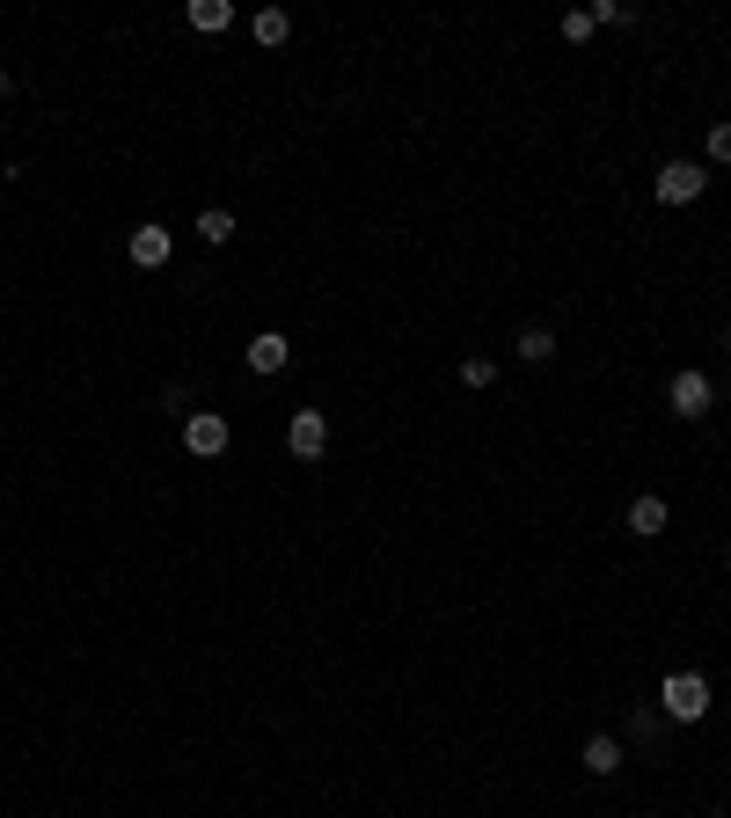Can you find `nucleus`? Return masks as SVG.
<instances>
[{
  "label": "nucleus",
  "mask_w": 731,
  "mask_h": 818,
  "mask_svg": "<svg viewBox=\"0 0 731 818\" xmlns=\"http://www.w3.org/2000/svg\"><path fill=\"white\" fill-rule=\"evenodd\" d=\"M592 30H600V16H592V8H571V16H563V37H571V44H585Z\"/></svg>",
  "instance_id": "4468645a"
},
{
  "label": "nucleus",
  "mask_w": 731,
  "mask_h": 818,
  "mask_svg": "<svg viewBox=\"0 0 731 818\" xmlns=\"http://www.w3.org/2000/svg\"><path fill=\"white\" fill-rule=\"evenodd\" d=\"M227 22H234V8L227 0H191V30H206V37H220Z\"/></svg>",
  "instance_id": "9b49d317"
},
{
  "label": "nucleus",
  "mask_w": 731,
  "mask_h": 818,
  "mask_svg": "<svg viewBox=\"0 0 731 818\" xmlns=\"http://www.w3.org/2000/svg\"><path fill=\"white\" fill-rule=\"evenodd\" d=\"M710 402H717V387H710V373H673V387H665V410L673 417H710Z\"/></svg>",
  "instance_id": "20e7f679"
},
{
  "label": "nucleus",
  "mask_w": 731,
  "mask_h": 818,
  "mask_svg": "<svg viewBox=\"0 0 731 818\" xmlns=\"http://www.w3.org/2000/svg\"><path fill=\"white\" fill-rule=\"evenodd\" d=\"M461 381H469V387H490V381H498V366H490V358H461Z\"/></svg>",
  "instance_id": "2eb2a0df"
},
{
  "label": "nucleus",
  "mask_w": 731,
  "mask_h": 818,
  "mask_svg": "<svg viewBox=\"0 0 731 818\" xmlns=\"http://www.w3.org/2000/svg\"><path fill=\"white\" fill-rule=\"evenodd\" d=\"M710 191V169L702 161H665L659 169V205H695Z\"/></svg>",
  "instance_id": "7ed1b4c3"
},
{
  "label": "nucleus",
  "mask_w": 731,
  "mask_h": 818,
  "mask_svg": "<svg viewBox=\"0 0 731 818\" xmlns=\"http://www.w3.org/2000/svg\"><path fill=\"white\" fill-rule=\"evenodd\" d=\"M249 37H257V44H286V37H293V16H286V8H257V16H249Z\"/></svg>",
  "instance_id": "9d476101"
},
{
  "label": "nucleus",
  "mask_w": 731,
  "mask_h": 818,
  "mask_svg": "<svg viewBox=\"0 0 731 818\" xmlns=\"http://www.w3.org/2000/svg\"><path fill=\"white\" fill-rule=\"evenodd\" d=\"M169 249H176V234L169 226H132V263H140V271H161V263H169Z\"/></svg>",
  "instance_id": "423d86ee"
},
{
  "label": "nucleus",
  "mask_w": 731,
  "mask_h": 818,
  "mask_svg": "<svg viewBox=\"0 0 731 818\" xmlns=\"http://www.w3.org/2000/svg\"><path fill=\"white\" fill-rule=\"evenodd\" d=\"M710 161H717V169H731V124H710Z\"/></svg>",
  "instance_id": "dca6fc26"
},
{
  "label": "nucleus",
  "mask_w": 731,
  "mask_h": 818,
  "mask_svg": "<svg viewBox=\"0 0 731 818\" xmlns=\"http://www.w3.org/2000/svg\"><path fill=\"white\" fill-rule=\"evenodd\" d=\"M665 519H673V512H665V497H637V505H629V534H644V541H659Z\"/></svg>",
  "instance_id": "6e6552de"
},
{
  "label": "nucleus",
  "mask_w": 731,
  "mask_h": 818,
  "mask_svg": "<svg viewBox=\"0 0 731 818\" xmlns=\"http://www.w3.org/2000/svg\"><path fill=\"white\" fill-rule=\"evenodd\" d=\"M520 358H527V366H549V358H557V336H549V330H520Z\"/></svg>",
  "instance_id": "ddd939ff"
},
{
  "label": "nucleus",
  "mask_w": 731,
  "mask_h": 818,
  "mask_svg": "<svg viewBox=\"0 0 731 818\" xmlns=\"http://www.w3.org/2000/svg\"><path fill=\"white\" fill-rule=\"evenodd\" d=\"M659 709L673 716V724H702V716H710V679H702V673H673L659 687Z\"/></svg>",
  "instance_id": "f257e3e1"
},
{
  "label": "nucleus",
  "mask_w": 731,
  "mask_h": 818,
  "mask_svg": "<svg viewBox=\"0 0 731 818\" xmlns=\"http://www.w3.org/2000/svg\"><path fill=\"white\" fill-rule=\"evenodd\" d=\"M286 366H293V344H286L279 330L249 336V373H286Z\"/></svg>",
  "instance_id": "0eeeda50"
},
{
  "label": "nucleus",
  "mask_w": 731,
  "mask_h": 818,
  "mask_svg": "<svg viewBox=\"0 0 731 818\" xmlns=\"http://www.w3.org/2000/svg\"><path fill=\"white\" fill-rule=\"evenodd\" d=\"M286 446H293L300 461H322V446H330V424H322V410H293V424H286Z\"/></svg>",
  "instance_id": "39448f33"
},
{
  "label": "nucleus",
  "mask_w": 731,
  "mask_h": 818,
  "mask_svg": "<svg viewBox=\"0 0 731 818\" xmlns=\"http://www.w3.org/2000/svg\"><path fill=\"white\" fill-rule=\"evenodd\" d=\"M198 242H212V249H220V242H234V212H227V205L198 212Z\"/></svg>",
  "instance_id": "f8f14e48"
},
{
  "label": "nucleus",
  "mask_w": 731,
  "mask_h": 818,
  "mask_svg": "<svg viewBox=\"0 0 731 818\" xmlns=\"http://www.w3.org/2000/svg\"><path fill=\"white\" fill-rule=\"evenodd\" d=\"M227 438H234V424H227L220 410H191V417H183V446H191L198 461H220Z\"/></svg>",
  "instance_id": "f03ea898"
},
{
  "label": "nucleus",
  "mask_w": 731,
  "mask_h": 818,
  "mask_svg": "<svg viewBox=\"0 0 731 818\" xmlns=\"http://www.w3.org/2000/svg\"><path fill=\"white\" fill-rule=\"evenodd\" d=\"M0 95H8V73H0Z\"/></svg>",
  "instance_id": "f3484780"
},
{
  "label": "nucleus",
  "mask_w": 731,
  "mask_h": 818,
  "mask_svg": "<svg viewBox=\"0 0 731 818\" xmlns=\"http://www.w3.org/2000/svg\"><path fill=\"white\" fill-rule=\"evenodd\" d=\"M578 760H585V775H614V767H622V738H585V753H578Z\"/></svg>",
  "instance_id": "1a4fd4ad"
}]
</instances>
